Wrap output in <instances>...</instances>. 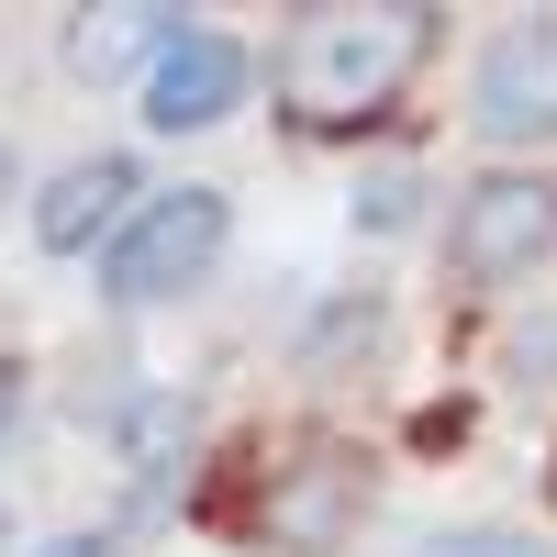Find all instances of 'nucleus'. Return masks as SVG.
Returning <instances> with one entry per match:
<instances>
[{
    "instance_id": "nucleus-6",
    "label": "nucleus",
    "mask_w": 557,
    "mask_h": 557,
    "mask_svg": "<svg viewBox=\"0 0 557 557\" xmlns=\"http://www.w3.org/2000/svg\"><path fill=\"white\" fill-rule=\"evenodd\" d=\"M146 201L134 190V157H78V168H57L34 190V246L45 257H89V246H112V223Z\"/></svg>"
},
{
    "instance_id": "nucleus-9",
    "label": "nucleus",
    "mask_w": 557,
    "mask_h": 557,
    "mask_svg": "<svg viewBox=\"0 0 557 557\" xmlns=\"http://www.w3.org/2000/svg\"><path fill=\"white\" fill-rule=\"evenodd\" d=\"M424 557H546L535 535H513V524H457V535H435Z\"/></svg>"
},
{
    "instance_id": "nucleus-13",
    "label": "nucleus",
    "mask_w": 557,
    "mask_h": 557,
    "mask_svg": "<svg viewBox=\"0 0 557 557\" xmlns=\"http://www.w3.org/2000/svg\"><path fill=\"white\" fill-rule=\"evenodd\" d=\"M546 502H557V457H546Z\"/></svg>"
},
{
    "instance_id": "nucleus-8",
    "label": "nucleus",
    "mask_w": 557,
    "mask_h": 557,
    "mask_svg": "<svg viewBox=\"0 0 557 557\" xmlns=\"http://www.w3.org/2000/svg\"><path fill=\"white\" fill-rule=\"evenodd\" d=\"M112 424H123V446H134V502H157V491H168V435H190V412H178V401H123Z\"/></svg>"
},
{
    "instance_id": "nucleus-7",
    "label": "nucleus",
    "mask_w": 557,
    "mask_h": 557,
    "mask_svg": "<svg viewBox=\"0 0 557 557\" xmlns=\"http://www.w3.org/2000/svg\"><path fill=\"white\" fill-rule=\"evenodd\" d=\"M178 23H190V12H78V23H67V57H78L89 78H112V67H134V57H157Z\"/></svg>"
},
{
    "instance_id": "nucleus-1",
    "label": "nucleus",
    "mask_w": 557,
    "mask_h": 557,
    "mask_svg": "<svg viewBox=\"0 0 557 557\" xmlns=\"http://www.w3.org/2000/svg\"><path fill=\"white\" fill-rule=\"evenodd\" d=\"M435 57V12L424 0H323V12H290V34H278V123L301 134H357L380 123L412 67Z\"/></svg>"
},
{
    "instance_id": "nucleus-4",
    "label": "nucleus",
    "mask_w": 557,
    "mask_h": 557,
    "mask_svg": "<svg viewBox=\"0 0 557 557\" xmlns=\"http://www.w3.org/2000/svg\"><path fill=\"white\" fill-rule=\"evenodd\" d=\"M557 235V201H546V178H480V190H457V223H446V257L457 278H480V290H513V278L546 257Z\"/></svg>"
},
{
    "instance_id": "nucleus-12",
    "label": "nucleus",
    "mask_w": 557,
    "mask_h": 557,
    "mask_svg": "<svg viewBox=\"0 0 557 557\" xmlns=\"http://www.w3.org/2000/svg\"><path fill=\"white\" fill-rule=\"evenodd\" d=\"M12 412H23V380H12V368H0V424H12Z\"/></svg>"
},
{
    "instance_id": "nucleus-11",
    "label": "nucleus",
    "mask_w": 557,
    "mask_h": 557,
    "mask_svg": "<svg viewBox=\"0 0 557 557\" xmlns=\"http://www.w3.org/2000/svg\"><path fill=\"white\" fill-rule=\"evenodd\" d=\"M34 557H112V535H57V546H34Z\"/></svg>"
},
{
    "instance_id": "nucleus-10",
    "label": "nucleus",
    "mask_w": 557,
    "mask_h": 557,
    "mask_svg": "<svg viewBox=\"0 0 557 557\" xmlns=\"http://www.w3.org/2000/svg\"><path fill=\"white\" fill-rule=\"evenodd\" d=\"M401 212H412V178H380V190H357V223H380V235H391Z\"/></svg>"
},
{
    "instance_id": "nucleus-5",
    "label": "nucleus",
    "mask_w": 557,
    "mask_h": 557,
    "mask_svg": "<svg viewBox=\"0 0 557 557\" xmlns=\"http://www.w3.org/2000/svg\"><path fill=\"white\" fill-rule=\"evenodd\" d=\"M246 78H257V57H246L235 34L178 23L157 57H146V123H157V134H212L223 112L246 101Z\"/></svg>"
},
{
    "instance_id": "nucleus-2",
    "label": "nucleus",
    "mask_w": 557,
    "mask_h": 557,
    "mask_svg": "<svg viewBox=\"0 0 557 557\" xmlns=\"http://www.w3.org/2000/svg\"><path fill=\"white\" fill-rule=\"evenodd\" d=\"M223 235H235V201H223V190H146L112 223V246H101V301L146 312V301L201 290L212 257H223Z\"/></svg>"
},
{
    "instance_id": "nucleus-3",
    "label": "nucleus",
    "mask_w": 557,
    "mask_h": 557,
    "mask_svg": "<svg viewBox=\"0 0 557 557\" xmlns=\"http://www.w3.org/2000/svg\"><path fill=\"white\" fill-rule=\"evenodd\" d=\"M469 134L502 146V157L557 134V12H513L480 45V67H469Z\"/></svg>"
}]
</instances>
